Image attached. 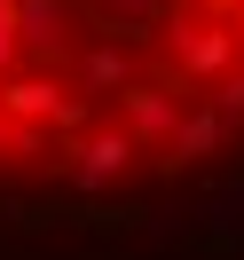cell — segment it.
Segmentation results:
<instances>
[{
	"mask_svg": "<svg viewBox=\"0 0 244 260\" xmlns=\"http://www.w3.org/2000/svg\"><path fill=\"white\" fill-rule=\"evenodd\" d=\"M158 48L173 55V79H181V87H221L228 71H236V32H228V24L165 16V24H158Z\"/></svg>",
	"mask_w": 244,
	"mask_h": 260,
	"instance_id": "1",
	"label": "cell"
},
{
	"mask_svg": "<svg viewBox=\"0 0 244 260\" xmlns=\"http://www.w3.org/2000/svg\"><path fill=\"white\" fill-rule=\"evenodd\" d=\"M189 87H181V79H134L126 87V95H118V111H126V134H134V150H165V142H173V126H181V118H189Z\"/></svg>",
	"mask_w": 244,
	"mask_h": 260,
	"instance_id": "2",
	"label": "cell"
},
{
	"mask_svg": "<svg viewBox=\"0 0 244 260\" xmlns=\"http://www.w3.org/2000/svg\"><path fill=\"white\" fill-rule=\"evenodd\" d=\"M142 79V40H87L79 55H71V95H126V87Z\"/></svg>",
	"mask_w": 244,
	"mask_h": 260,
	"instance_id": "3",
	"label": "cell"
},
{
	"mask_svg": "<svg viewBox=\"0 0 244 260\" xmlns=\"http://www.w3.org/2000/svg\"><path fill=\"white\" fill-rule=\"evenodd\" d=\"M126 166H134V134H126V126H102V134H87V142L63 150V181H71V197H102Z\"/></svg>",
	"mask_w": 244,
	"mask_h": 260,
	"instance_id": "4",
	"label": "cell"
},
{
	"mask_svg": "<svg viewBox=\"0 0 244 260\" xmlns=\"http://www.w3.org/2000/svg\"><path fill=\"white\" fill-rule=\"evenodd\" d=\"M71 24H79V0H16V40L40 71H55L71 55Z\"/></svg>",
	"mask_w": 244,
	"mask_h": 260,
	"instance_id": "5",
	"label": "cell"
},
{
	"mask_svg": "<svg viewBox=\"0 0 244 260\" xmlns=\"http://www.w3.org/2000/svg\"><path fill=\"white\" fill-rule=\"evenodd\" d=\"M63 103H71V79L63 71H40V63H24L16 79L0 87V118H8V126H55Z\"/></svg>",
	"mask_w": 244,
	"mask_h": 260,
	"instance_id": "6",
	"label": "cell"
},
{
	"mask_svg": "<svg viewBox=\"0 0 244 260\" xmlns=\"http://www.w3.org/2000/svg\"><path fill=\"white\" fill-rule=\"evenodd\" d=\"M79 16L95 24L102 40H158V24H165V0H79Z\"/></svg>",
	"mask_w": 244,
	"mask_h": 260,
	"instance_id": "7",
	"label": "cell"
},
{
	"mask_svg": "<svg viewBox=\"0 0 244 260\" xmlns=\"http://www.w3.org/2000/svg\"><path fill=\"white\" fill-rule=\"evenodd\" d=\"M228 142V126H221V111H213L205 95L189 103V118L173 126V142H165V166H197V158H213V150Z\"/></svg>",
	"mask_w": 244,
	"mask_h": 260,
	"instance_id": "8",
	"label": "cell"
},
{
	"mask_svg": "<svg viewBox=\"0 0 244 260\" xmlns=\"http://www.w3.org/2000/svg\"><path fill=\"white\" fill-rule=\"evenodd\" d=\"M197 221H205L213 237H244V181H221V189L197 205Z\"/></svg>",
	"mask_w": 244,
	"mask_h": 260,
	"instance_id": "9",
	"label": "cell"
},
{
	"mask_svg": "<svg viewBox=\"0 0 244 260\" xmlns=\"http://www.w3.org/2000/svg\"><path fill=\"white\" fill-rule=\"evenodd\" d=\"M205 103H213V111H221V126H228V134H236V126H244V71H228V79H221V87H213V95H205Z\"/></svg>",
	"mask_w": 244,
	"mask_h": 260,
	"instance_id": "10",
	"label": "cell"
},
{
	"mask_svg": "<svg viewBox=\"0 0 244 260\" xmlns=\"http://www.w3.org/2000/svg\"><path fill=\"white\" fill-rule=\"evenodd\" d=\"M8 150H16V158H55V126H16Z\"/></svg>",
	"mask_w": 244,
	"mask_h": 260,
	"instance_id": "11",
	"label": "cell"
},
{
	"mask_svg": "<svg viewBox=\"0 0 244 260\" xmlns=\"http://www.w3.org/2000/svg\"><path fill=\"white\" fill-rule=\"evenodd\" d=\"M142 237H150V244H173V237H181V213H173V205H150V213H142Z\"/></svg>",
	"mask_w": 244,
	"mask_h": 260,
	"instance_id": "12",
	"label": "cell"
},
{
	"mask_svg": "<svg viewBox=\"0 0 244 260\" xmlns=\"http://www.w3.org/2000/svg\"><path fill=\"white\" fill-rule=\"evenodd\" d=\"M205 8H213V24H221V16H236V8H244V0H205Z\"/></svg>",
	"mask_w": 244,
	"mask_h": 260,
	"instance_id": "13",
	"label": "cell"
},
{
	"mask_svg": "<svg viewBox=\"0 0 244 260\" xmlns=\"http://www.w3.org/2000/svg\"><path fill=\"white\" fill-rule=\"evenodd\" d=\"M228 32H236V40H244V8H236V16H228Z\"/></svg>",
	"mask_w": 244,
	"mask_h": 260,
	"instance_id": "14",
	"label": "cell"
},
{
	"mask_svg": "<svg viewBox=\"0 0 244 260\" xmlns=\"http://www.w3.org/2000/svg\"><path fill=\"white\" fill-rule=\"evenodd\" d=\"M8 134H16V126H8V118H0V150H8Z\"/></svg>",
	"mask_w": 244,
	"mask_h": 260,
	"instance_id": "15",
	"label": "cell"
}]
</instances>
